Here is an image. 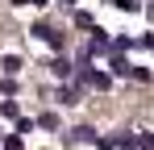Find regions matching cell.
<instances>
[{
    "mask_svg": "<svg viewBox=\"0 0 154 150\" xmlns=\"http://www.w3.org/2000/svg\"><path fill=\"white\" fill-rule=\"evenodd\" d=\"M0 113H4V117H17L21 108H17V100H4V104H0Z\"/></svg>",
    "mask_w": 154,
    "mask_h": 150,
    "instance_id": "cell-13",
    "label": "cell"
},
{
    "mask_svg": "<svg viewBox=\"0 0 154 150\" xmlns=\"http://www.w3.org/2000/svg\"><path fill=\"white\" fill-rule=\"evenodd\" d=\"M146 13H150V17H154V4H150V8H146Z\"/></svg>",
    "mask_w": 154,
    "mask_h": 150,
    "instance_id": "cell-19",
    "label": "cell"
},
{
    "mask_svg": "<svg viewBox=\"0 0 154 150\" xmlns=\"http://www.w3.org/2000/svg\"><path fill=\"white\" fill-rule=\"evenodd\" d=\"M121 13H142V0H112Z\"/></svg>",
    "mask_w": 154,
    "mask_h": 150,
    "instance_id": "cell-8",
    "label": "cell"
},
{
    "mask_svg": "<svg viewBox=\"0 0 154 150\" xmlns=\"http://www.w3.org/2000/svg\"><path fill=\"white\" fill-rule=\"evenodd\" d=\"M133 79L137 83H150V67H133Z\"/></svg>",
    "mask_w": 154,
    "mask_h": 150,
    "instance_id": "cell-14",
    "label": "cell"
},
{
    "mask_svg": "<svg viewBox=\"0 0 154 150\" xmlns=\"http://www.w3.org/2000/svg\"><path fill=\"white\" fill-rule=\"evenodd\" d=\"M50 75H54V79H71V75H75V67L58 54V58H50Z\"/></svg>",
    "mask_w": 154,
    "mask_h": 150,
    "instance_id": "cell-2",
    "label": "cell"
},
{
    "mask_svg": "<svg viewBox=\"0 0 154 150\" xmlns=\"http://www.w3.org/2000/svg\"><path fill=\"white\" fill-rule=\"evenodd\" d=\"M83 83H92L96 92H104V88H112V75H108V71H88V79H83Z\"/></svg>",
    "mask_w": 154,
    "mask_h": 150,
    "instance_id": "cell-3",
    "label": "cell"
},
{
    "mask_svg": "<svg viewBox=\"0 0 154 150\" xmlns=\"http://www.w3.org/2000/svg\"><path fill=\"white\" fill-rule=\"evenodd\" d=\"M29 33H33L38 42H46V46H50V50H63V42H67V38H63V33H58L54 25H46V21H38V25H33V29H29Z\"/></svg>",
    "mask_w": 154,
    "mask_h": 150,
    "instance_id": "cell-1",
    "label": "cell"
},
{
    "mask_svg": "<svg viewBox=\"0 0 154 150\" xmlns=\"http://www.w3.org/2000/svg\"><path fill=\"white\" fill-rule=\"evenodd\" d=\"M137 150H154V133H137Z\"/></svg>",
    "mask_w": 154,
    "mask_h": 150,
    "instance_id": "cell-11",
    "label": "cell"
},
{
    "mask_svg": "<svg viewBox=\"0 0 154 150\" xmlns=\"http://www.w3.org/2000/svg\"><path fill=\"white\" fill-rule=\"evenodd\" d=\"M71 138H75V142H100L92 125H75V129H71Z\"/></svg>",
    "mask_w": 154,
    "mask_h": 150,
    "instance_id": "cell-5",
    "label": "cell"
},
{
    "mask_svg": "<svg viewBox=\"0 0 154 150\" xmlns=\"http://www.w3.org/2000/svg\"><path fill=\"white\" fill-rule=\"evenodd\" d=\"M75 25H79V29H96V21H92V13H75Z\"/></svg>",
    "mask_w": 154,
    "mask_h": 150,
    "instance_id": "cell-9",
    "label": "cell"
},
{
    "mask_svg": "<svg viewBox=\"0 0 154 150\" xmlns=\"http://www.w3.org/2000/svg\"><path fill=\"white\" fill-rule=\"evenodd\" d=\"M29 4H33V8H46V4H50V0H29Z\"/></svg>",
    "mask_w": 154,
    "mask_h": 150,
    "instance_id": "cell-17",
    "label": "cell"
},
{
    "mask_svg": "<svg viewBox=\"0 0 154 150\" xmlns=\"http://www.w3.org/2000/svg\"><path fill=\"white\" fill-rule=\"evenodd\" d=\"M142 46H146V50H154V33H146V38H142Z\"/></svg>",
    "mask_w": 154,
    "mask_h": 150,
    "instance_id": "cell-16",
    "label": "cell"
},
{
    "mask_svg": "<svg viewBox=\"0 0 154 150\" xmlns=\"http://www.w3.org/2000/svg\"><path fill=\"white\" fill-rule=\"evenodd\" d=\"M4 150H21V133H13V138H4Z\"/></svg>",
    "mask_w": 154,
    "mask_h": 150,
    "instance_id": "cell-15",
    "label": "cell"
},
{
    "mask_svg": "<svg viewBox=\"0 0 154 150\" xmlns=\"http://www.w3.org/2000/svg\"><path fill=\"white\" fill-rule=\"evenodd\" d=\"M33 125H38V121H29V117H21V121H17V133L25 138V133H33Z\"/></svg>",
    "mask_w": 154,
    "mask_h": 150,
    "instance_id": "cell-12",
    "label": "cell"
},
{
    "mask_svg": "<svg viewBox=\"0 0 154 150\" xmlns=\"http://www.w3.org/2000/svg\"><path fill=\"white\" fill-rule=\"evenodd\" d=\"M25 4H29V0H13V8H25Z\"/></svg>",
    "mask_w": 154,
    "mask_h": 150,
    "instance_id": "cell-18",
    "label": "cell"
},
{
    "mask_svg": "<svg viewBox=\"0 0 154 150\" xmlns=\"http://www.w3.org/2000/svg\"><path fill=\"white\" fill-rule=\"evenodd\" d=\"M58 104H79V92L75 88H58Z\"/></svg>",
    "mask_w": 154,
    "mask_h": 150,
    "instance_id": "cell-7",
    "label": "cell"
},
{
    "mask_svg": "<svg viewBox=\"0 0 154 150\" xmlns=\"http://www.w3.org/2000/svg\"><path fill=\"white\" fill-rule=\"evenodd\" d=\"M63 4H75V0H63Z\"/></svg>",
    "mask_w": 154,
    "mask_h": 150,
    "instance_id": "cell-20",
    "label": "cell"
},
{
    "mask_svg": "<svg viewBox=\"0 0 154 150\" xmlns=\"http://www.w3.org/2000/svg\"><path fill=\"white\" fill-rule=\"evenodd\" d=\"M0 71H4V75H17V71H21V54H4V58H0Z\"/></svg>",
    "mask_w": 154,
    "mask_h": 150,
    "instance_id": "cell-4",
    "label": "cell"
},
{
    "mask_svg": "<svg viewBox=\"0 0 154 150\" xmlns=\"http://www.w3.org/2000/svg\"><path fill=\"white\" fill-rule=\"evenodd\" d=\"M112 75H133V67H129V58H121V54H112Z\"/></svg>",
    "mask_w": 154,
    "mask_h": 150,
    "instance_id": "cell-6",
    "label": "cell"
},
{
    "mask_svg": "<svg viewBox=\"0 0 154 150\" xmlns=\"http://www.w3.org/2000/svg\"><path fill=\"white\" fill-rule=\"evenodd\" d=\"M38 125H42V129H58V117H54V113H42Z\"/></svg>",
    "mask_w": 154,
    "mask_h": 150,
    "instance_id": "cell-10",
    "label": "cell"
}]
</instances>
